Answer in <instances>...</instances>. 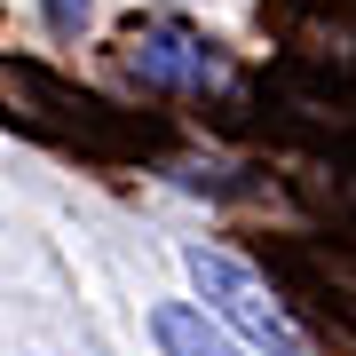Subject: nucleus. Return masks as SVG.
Returning a JSON list of instances; mask_svg holds the SVG:
<instances>
[{"label":"nucleus","instance_id":"1","mask_svg":"<svg viewBox=\"0 0 356 356\" xmlns=\"http://www.w3.org/2000/svg\"><path fill=\"white\" fill-rule=\"evenodd\" d=\"M182 261H191L198 301L214 309L245 348H261V356H317V348H309V332L285 317V301L261 285V269H245L238 254H222V245H191Z\"/></svg>","mask_w":356,"mask_h":356},{"label":"nucleus","instance_id":"2","mask_svg":"<svg viewBox=\"0 0 356 356\" xmlns=\"http://www.w3.org/2000/svg\"><path fill=\"white\" fill-rule=\"evenodd\" d=\"M127 64H135L143 88H175V95H198V88L222 79L214 48H206L198 32H182V24H143L135 48H127Z\"/></svg>","mask_w":356,"mask_h":356},{"label":"nucleus","instance_id":"3","mask_svg":"<svg viewBox=\"0 0 356 356\" xmlns=\"http://www.w3.org/2000/svg\"><path fill=\"white\" fill-rule=\"evenodd\" d=\"M151 341H159V356H238V332L206 301H159L151 309Z\"/></svg>","mask_w":356,"mask_h":356},{"label":"nucleus","instance_id":"4","mask_svg":"<svg viewBox=\"0 0 356 356\" xmlns=\"http://www.w3.org/2000/svg\"><path fill=\"white\" fill-rule=\"evenodd\" d=\"M88 8H95V0H48V24H56V32H79Z\"/></svg>","mask_w":356,"mask_h":356}]
</instances>
